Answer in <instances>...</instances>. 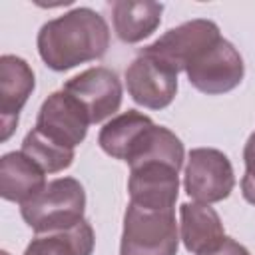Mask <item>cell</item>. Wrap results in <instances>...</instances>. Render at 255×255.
<instances>
[{
  "label": "cell",
  "instance_id": "6da1fadb",
  "mask_svg": "<svg viewBox=\"0 0 255 255\" xmlns=\"http://www.w3.org/2000/svg\"><path fill=\"white\" fill-rule=\"evenodd\" d=\"M183 157L181 139L171 129L153 124L126 159L129 203L145 209H173Z\"/></svg>",
  "mask_w": 255,
  "mask_h": 255
},
{
  "label": "cell",
  "instance_id": "7a4b0ae2",
  "mask_svg": "<svg viewBox=\"0 0 255 255\" xmlns=\"http://www.w3.org/2000/svg\"><path fill=\"white\" fill-rule=\"evenodd\" d=\"M38 54L54 72H66L102 58L110 46V28L92 8H74L48 20L38 32Z\"/></svg>",
  "mask_w": 255,
  "mask_h": 255
},
{
  "label": "cell",
  "instance_id": "3957f363",
  "mask_svg": "<svg viewBox=\"0 0 255 255\" xmlns=\"http://www.w3.org/2000/svg\"><path fill=\"white\" fill-rule=\"evenodd\" d=\"M86 211V191L74 177H58L20 207L22 219L36 233L62 231L78 225Z\"/></svg>",
  "mask_w": 255,
  "mask_h": 255
},
{
  "label": "cell",
  "instance_id": "277c9868",
  "mask_svg": "<svg viewBox=\"0 0 255 255\" xmlns=\"http://www.w3.org/2000/svg\"><path fill=\"white\" fill-rule=\"evenodd\" d=\"M179 245L173 209H145L128 203L120 255H175Z\"/></svg>",
  "mask_w": 255,
  "mask_h": 255
},
{
  "label": "cell",
  "instance_id": "5b68a950",
  "mask_svg": "<svg viewBox=\"0 0 255 255\" xmlns=\"http://www.w3.org/2000/svg\"><path fill=\"white\" fill-rule=\"evenodd\" d=\"M185 76L197 92L219 96L235 90L241 84L245 64L237 48L229 40L219 38L185 68Z\"/></svg>",
  "mask_w": 255,
  "mask_h": 255
},
{
  "label": "cell",
  "instance_id": "8992f818",
  "mask_svg": "<svg viewBox=\"0 0 255 255\" xmlns=\"http://www.w3.org/2000/svg\"><path fill=\"white\" fill-rule=\"evenodd\" d=\"M183 187L199 203H217L231 195L235 173L229 157L215 147H195L187 155Z\"/></svg>",
  "mask_w": 255,
  "mask_h": 255
},
{
  "label": "cell",
  "instance_id": "52a82bcc",
  "mask_svg": "<svg viewBox=\"0 0 255 255\" xmlns=\"http://www.w3.org/2000/svg\"><path fill=\"white\" fill-rule=\"evenodd\" d=\"M221 38L219 26L205 18H195L183 22L163 36H159L149 46L141 48L143 52L155 56L173 72H185V68L209 46H213Z\"/></svg>",
  "mask_w": 255,
  "mask_h": 255
},
{
  "label": "cell",
  "instance_id": "ba28073f",
  "mask_svg": "<svg viewBox=\"0 0 255 255\" xmlns=\"http://www.w3.org/2000/svg\"><path fill=\"white\" fill-rule=\"evenodd\" d=\"M126 86L135 104L147 110H163L177 94V72L139 50L126 70Z\"/></svg>",
  "mask_w": 255,
  "mask_h": 255
},
{
  "label": "cell",
  "instance_id": "9c48e42d",
  "mask_svg": "<svg viewBox=\"0 0 255 255\" xmlns=\"http://www.w3.org/2000/svg\"><path fill=\"white\" fill-rule=\"evenodd\" d=\"M90 124V116L82 108V104L60 90L50 94L42 102L34 129H38L50 141L74 149L86 139Z\"/></svg>",
  "mask_w": 255,
  "mask_h": 255
},
{
  "label": "cell",
  "instance_id": "30bf717a",
  "mask_svg": "<svg viewBox=\"0 0 255 255\" xmlns=\"http://www.w3.org/2000/svg\"><path fill=\"white\" fill-rule=\"evenodd\" d=\"M62 90L82 104L92 124H100L112 118L120 110L124 98L118 74L104 66L84 70L82 74L70 78Z\"/></svg>",
  "mask_w": 255,
  "mask_h": 255
},
{
  "label": "cell",
  "instance_id": "8fae6325",
  "mask_svg": "<svg viewBox=\"0 0 255 255\" xmlns=\"http://www.w3.org/2000/svg\"><path fill=\"white\" fill-rule=\"evenodd\" d=\"M36 88L30 64L14 54L0 58V139L6 141L16 126L20 112Z\"/></svg>",
  "mask_w": 255,
  "mask_h": 255
},
{
  "label": "cell",
  "instance_id": "7c38bea8",
  "mask_svg": "<svg viewBox=\"0 0 255 255\" xmlns=\"http://www.w3.org/2000/svg\"><path fill=\"white\" fill-rule=\"evenodd\" d=\"M46 187V171L22 151H8L0 159V195L24 205Z\"/></svg>",
  "mask_w": 255,
  "mask_h": 255
},
{
  "label": "cell",
  "instance_id": "4fadbf2b",
  "mask_svg": "<svg viewBox=\"0 0 255 255\" xmlns=\"http://www.w3.org/2000/svg\"><path fill=\"white\" fill-rule=\"evenodd\" d=\"M179 233L189 253H201L223 241L225 231L219 213L209 203L187 201L179 205Z\"/></svg>",
  "mask_w": 255,
  "mask_h": 255
},
{
  "label": "cell",
  "instance_id": "5bb4252c",
  "mask_svg": "<svg viewBox=\"0 0 255 255\" xmlns=\"http://www.w3.org/2000/svg\"><path fill=\"white\" fill-rule=\"evenodd\" d=\"M112 20L116 36L126 44H137L151 36L161 22L163 4L151 0H118L112 6Z\"/></svg>",
  "mask_w": 255,
  "mask_h": 255
},
{
  "label": "cell",
  "instance_id": "9a60e30c",
  "mask_svg": "<svg viewBox=\"0 0 255 255\" xmlns=\"http://www.w3.org/2000/svg\"><path fill=\"white\" fill-rule=\"evenodd\" d=\"M151 126H153V122L149 116H145L137 110H128V112L112 118L100 129L98 143L108 155L126 161L128 155L131 153V149L141 139V135Z\"/></svg>",
  "mask_w": 255,
  "mask_h": 255
},
{
  "label": "cell",
  "instance_id": "2e32d148",
  "mask_svg": "<svg viewBox=\"0 0 255 255\" xmlns=\"http://www.w3.org/2000/svg\"><path fill=\"white\" fill-rule=\"evenodd\" d=\"M94 245V229L86 219H82L70 229L38 233V237H34L26 247L24 255H92Z\"/></svg>",
  "mask_w": 255,
  "mask_h": 255
},
{
  "label": "cell",
  "instance_id": "e0dca14e",
  "mask_svg": "<svg viewBox=\"0 0 255 255\" xmlns=\"http://www.w3.org/2000/svg\"><path fill=\"white\" fill-rule=\"evenodd\" d=\"M22 153H26L32 161H36L46 173H58L72 165L74 149L62 147L48 137H44L38 129H30L22 139Z\"/></svg>",
  "mask_w": 255,
  "mask_h": 255
},
{
  "label": "cell",
  "instance_id": "ac0fdd59",
  "mask_svg": "<svg viewBox=\"0 0 255 255\" xmlns=\"http://www.w3.org/2000/svg\"><path fill=\"white\" fill-rule=\"evenodd\" d=\"M243 161H245V175L241 177V183L255 185V131L249 135L243 147Z\"/></svg>",
  "mask_w": 255,
  "mask_h": 255
},
{
  "label": "cell",
  "instance_id": "d6986e66",
  "mask_svg": "<svg viewBox=\"0 0 255 255\" xmlns=\"http://www.w3.org/2000/svg\"><path fill=\"white\" fill-rule=\"evenodd\" d=\"M197 255H251L239 241H235L233 237H223L221 243H217L215 247L207 249V251H201Z\"/></svg>",
  "mask_w": 255,
  "mask_h": 255
},
{
  "label": "cell",
  "instance_id": "ffe728a7",
  "mask_svg": "<svg viewBox=\"0 0 255 255\" xmlns=\"http://www.w3.org/2000/svg\"><path fill=\"white\" fill-rule=\"evenodd\" d=\"M241 193H243L245 201H249L251 205H255V185H245V183H241Z\"/></svg>",
  "mask_w": 255,
  "mask_h": 255
},
{
  "label": "cell",
  "instance_id": "44dd1931",
  "mask_svg": "<svg viewBox=\"0 0 255 255\" xmlns=\"http://www.w3.org/2000/svg\"><path fill=\"white\" fill-rule=\"evenodd\" d=\"M2 255H10V253H8V251H2Z\"/></svg>",
  "mask_w": 255,
  "mask_h": 255
}]
</instances>
